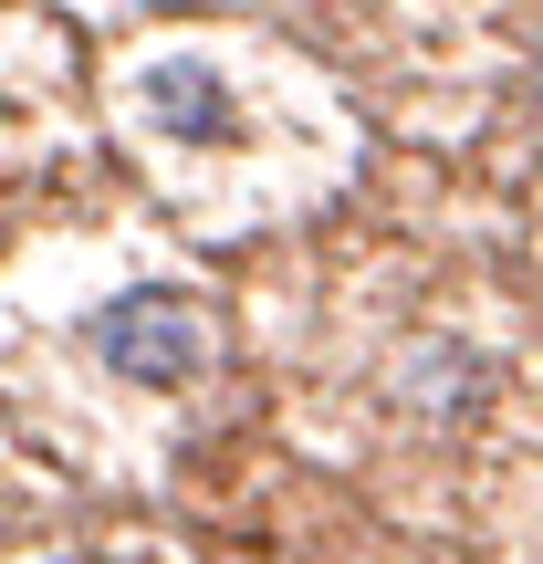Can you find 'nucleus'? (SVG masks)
<instances>
[{"label": "nucleus", "instance_id": "nucleus-4", "mask_svg": "<svg viewBox=\"0 0 543 564\" xmlns=\"http://www.w3.org/2000/svg\"><path fill=\"white\" fill-rule=\"evenodd\" d=\"M533 74H543V63H533Z\"/></svg>", "mask_w": 543, "mask_h": 564}, {"label": "nucleus", "instance_id": "nucleus-2", "mask_svg": "<svg viewBox=\"0 0 543 564\" xmlns=\"http://www.w3.org/2000/svg\"><path fill=\"white\" fill-rule=\"evenodd\" d=\"M137 105H146V126H158V137H178V147H230V137H241V105H230L220 63H199V53L146 63Z\"/></svg>", "mask_w": 543, "mask_h": 564}, {"label": "nucleus", "instance_id": "nucleus-3", "mask_svg": "<svg viewBox=\"0 0 543 564\" xmlns=\"http://www.w3.org/2000/svg\"><path fill=\"white\" fill-rule=\"evenodd\" d=\"M387 387H398V408H419V419H470V408L491 398V356H470V345H398V366H387Z\"/></svg>", "mask_w": 543, "mask_h": 564}, {"label": "nucleus", "instance_id": "nucleus-1", "mask_svg": "<svg viewBox=\"0 0 543 564\" xmlns=\"http://www.w3.org/2000/svg\"><path fill=\"white\" fill-rule=\"evenodd\" d=\"M84 345H95L126 387H188L209 366V314H199V293H178V282H126L116 303H95Z\"/></svg>", "mask_w": 543, "mask_h": 564}]
</instances>
